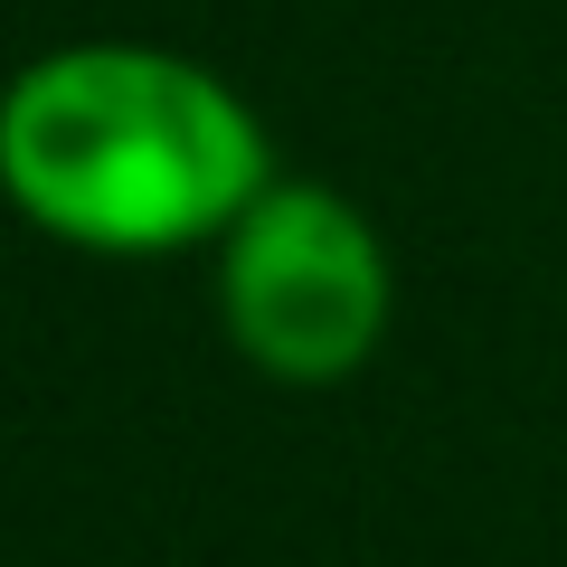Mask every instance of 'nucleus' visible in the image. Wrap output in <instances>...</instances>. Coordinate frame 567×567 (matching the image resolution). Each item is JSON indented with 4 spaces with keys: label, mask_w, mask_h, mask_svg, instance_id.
Wrapping results in <instances>:
<instances>
[{
    "label": "nucleus",
    "mask_w": 567,
    "mask_h": 567,
    "mask_svg": "<svg viewBox=\"0 0 567 567\" xmlns=\"http://www.w3.org/2000/svg\"><path fill=\"white\" fill-rule=\"evenodd\" d=\"M275 181L265 114L152 39H66L0 85V199L114 265L218 246Z\"/></svg>",
    "instance_id": "f257e3e1"
},
{
    "label": "nucleus",
    "mask_w": 567,
    "mask_h": 567,
    "mask_svg": "<svg viewBox=\"0 0 567 567\" xmlns=\"http://www.w3.org/2000/svg\"><path fill=\"white\" fill-rule=\"evenodd\" d=\"M218 331L256 379L275 388H341L379 360L398 322V265L388 237L350 189L331 181H275L256 189L218 246Z\"/></svg>",
    "instance_id": "f03ea898"
}]
</instances>
